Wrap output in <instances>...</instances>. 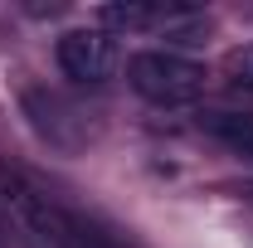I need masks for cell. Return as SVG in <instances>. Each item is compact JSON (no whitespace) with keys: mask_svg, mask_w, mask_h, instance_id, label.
Here are the masks:
<instances>
[{"mask_svg":"<svg viewBox=\"0 0 253 248\" xmlns=\"http://www.w3.org/2000/svg\"><path fill=\"white\" fill-rule=\"evenodd\" d=\"M59 68L78 83H102L117 68V44L102 30H68L59 39Z\"/></svg>","mask_w":253,"mask_h":248,"instance_id":"obj_3","label":"cell"},{"mask_svg":"<svg viewBox=\"0 0 253 248\" xmlns=\"http://www.w3.org/2000/svg\"><path fill=\"white\" fill-rule=\"evenodd\" d=\"M161 15L170 20V10H161V5H141V0H126V5H102V10H97V20H102V25H117V30H141V25H156Z\"/></svg>","mask_w":253,"mask_h":248,"instance_id":"obj_5","label":"cell"},{"mask_svg":"<svg viewBox=\"0 0 253 248\" xmlns=\"http://www.w3.org/2000/svg\"><path fill=\"white\" fill-rule=\"evenodd\" d=\"M224 78L234 88H253V44H239L224 54Z\"/></svg>","mask_w":253,"mask_h":248,"instance_id":"obj_6","label":"cell"},{"mask_svg":"<svg viewBox=\"0 0 253 248\" xmlns=\"http://www.w3.org/2000/svg\"><path fill=\"white\" fill-rule=\"evenodd\" d=\"M200 131H210L214 141L253 156V117H239V112H205V117H200Z\"/></svg>","mask_w":253,"mask_h":248,"instance_id":"obj_4","label":"cell"},{"mask_svg":"<svg viewBox=\"0 0 253 248\" xmlns=\"http://www.w3.org/2000/svg\"><path fill=\"white\" fill-rule=\"evenodd\" d=\"M0 195H5V205L20 214V224H25L30 234H39L44 244H54V248H112L107 234H97L88 219H78L73 209H63L49 190H39L25 170H15V165H5V161H0Z\"/></svg>","mask_w":253,"mask_h":248,"instance_id":"obj_1","label":"cell"},{"mask_svg":"<svg viewBox=\"0 0 253 248\" xmlns=\"http://www.w3.org/2000/svg\"><path fill=\"white\" fill-rule=\"evenodd\" d=\"M126 78L131 88L156 102V107H190L195 97L205 93V68L190 59H175L166 49H146V54H131L126 63Z\"/></svg>","mask_w":253,"mask_h":248,"instance_id":"obj_2","label":"cell"}]
</instances>
